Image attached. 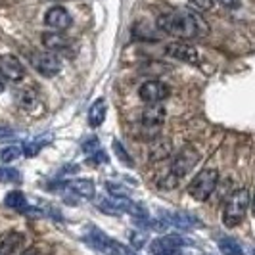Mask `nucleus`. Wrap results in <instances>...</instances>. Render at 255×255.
Listing matches in <instances>:
<instances>
[{"label":"nucleus","instance_id":"nucleus-1","mask_svg":"<svg viewBox=\"0 0 255 255\" xmlns=\"http://www.w3.org/2000/svg\"><path fill=\"white\" fill-rule=\"evenodd\" d=\"M157 29L177 38H202L209 33V25L196 10H173L157 17Z\"/></svg>","mask_w":255,"mask_h":255},{"label":"nucleus","instance_id":"nucleus-2","mask_svg":"<svg viewBox=\"0 0 255 255\" xmlns=\"http://www.w3.org/2000/svg\"><path fill=\"white\" fill-rule=\"evenodd\" d=\"M248 207H250V192L246 188H238V190L232 192L230 198L227 200V204H225V209H223L225 227H229V229L238 227L246 219Z\"/></svg>","mask_w":255,"mask_h":255},{"label":"nucleus","instance_id":"nucleus-3","mask_svg":"<svg viewBox=\"0 0 255 255\" xmlns=\"http://www.w3.org/2000/svg\"><path fill=\"white\" fill-rule=\"evenodd\" d=\"M165 117L167 112L161 104H148L140 115V130L144 132V138H148V140L157 138L163 128Z\"/></svg>","mask_w":255,"mask_h":255},{"label":"nucleus","instance_id":"nucleus-4","mask_svg":"<svg viewBox=\"0 0 255 255\" xmlns=\"http://www.w3.org/2000/svg\"><path fill=\"white\" fill-rule=\"evenodd\" d=\"M219 182V171L217 169H202L192 182L188 184V194L198 202L209 200V196L215 192Z\"/></svg>","mask_w":255,"mask_h":255},{"label":"nucleus","instance_id":"nucleus-5","mask_svg":"<svg viewBox=\"0 0 255 255\" xmlns=\"http://www.w3.org/2000/svg\"><path fill=\"white\" fill-rule=\"evenodd\" d=\"M87 242L104 255H134L123 244L115 242L114 238H110L108 234H104L102 230L94 229V227L87 230Z\"/></svg>","mask_w":255,"mask_h":255},{"label":"nucleus","instance_id":"nucleus-6","mask_svg":"<svg viewBox=\"0 0 255 255\" xmlns=\"http://www.w3.org/2000/svg\"><path fill=\"white\" fill-rule=\"evenodd\" d=\"M198 159H200V153L196 152L192 146H186V148H182V150L173 157V161H171V165H169V173L175 175L177 179H182V177H186L192 169L196 167Z\"/></svg>","mask_w":255,"mask_h":255},{"label":"nucleus","instance_id":"nucleus-7","mask_svg":"<svg viewBox=\"0 0 255 255\" xmlns=\"http://www.w3.org/2000/svg\"><path fill=\"white\" fill-rule=\"evenodd\" d=\"M31 65L44 77H56L62 71V62L52 52H35L31 54Z\"/></svg>","mask_w":255,"mask_h":255},{"label":"nucleus","instance_id":"nucleus-8","mask_svg":"<svg viewBox=\"0 0 255 255\" xmlns=\"http://www.w3.org/2000/svg\"><path fill=\"white\" fill-rule=\"evenodd\" d=\"M165 54L175 58V60H179V62H184V64L190 65H200V62H202L200 52L188 42H171V44L165 46Z\"/></svg>","mask_w":255,"mask_h":255},{"label":"nucleus","instance_id":"nucleus-9","mask_svg":"<svg viewBox=\"0 0 255 255\" xmlns=\"http://www.w3.org/2000/svg\"><path fill=\"white\" fill-rule=\"evenodd\" d=\"M167 94H169V89H167L165 83L161 81H146L138 89V96H140L142 102L146 104H159L161 100H165Z\"/></svg>","mask_w":255,"mask_h":255},{"label":"nucleus","instance_id":"nucleus-10","mask_svg":"<svg viewBox=\"0 0 255 255\" xmlns=\"http://www.w3.org/2000/svg\"><path fill=\"white\" fill-rule=\"evenodd\" d=\"M184 244H186V240H184L182 236L167 234V236H161V238L152 240L150 252H152L153 255H167V254H173V252H179Z\"/></svg>","mask_w":255,"mask_h":255},{"label":"nucleus","instance_id":"nucleus-11","mask_svg":"<svg viewBox=\"0 0 255 255\" xmlns=\"http://www.w3.org/2000/svg\"><path fill=\"white\" fill-rule=\"evenodd\" d=\"M58 186L67 190L69 194H75L79 198H87V200H92L96 196V186L89 179H69L64 182H58Z\"/></svg>","mask_w":255,"mask_h":255},{"label":"nucleus","instance_id":"nucleus-12","mask_svg":"<svg viewBox=\"0 0 255 255\" xmlns=\"http://www.w3.org/2000/svg\"><path fill=\"white\" fill-rule=\"evenodd\" d=\"M0 73L4 79H10L13 83H17L25 77V69L17 58L6 54V56H0Z\"/></svg>","mask_w":255,"mask_h":255},{"label":"nucleus","instance_id":"nucleus-13","mask_svg":"<svg viewBox=\"0 0 255 255\" xmlns=\"http://www.w3.org/2000/svg\"><path fill=\"white\" fill-rule=\"evenodd\" d=\"M44 21L54 31H65V29H69V25H71V15H69V12L65 10L64 6H54V8H50L46 12Z\"/></svg>","mask_w":255,"mask_h":255},{"label":"nucleus","instance_id":"nucleus-14","mask_svg":"<svg viewBox=\"0 0 255 255\" xmlns=\"http://www.w3.org/2000/svg\"><path fill=\"white\" fill-rule=\"evenodd\" d=\"M23 242L19 232H6L0 236V255H13Z\"/></svg>","mask_w":255,"mask_h":255},{"label":"nucleus","instance_id":"nucleus-15","mask_svg":"<svg viewBox=\"0 0 255 255\" xmlns=\"http://www.w3.org/2000/svg\"><path fill=\"white\" fill-rule=\"evenodd\" d=\"M42 44H44L46 50L58 52L69 46V38L64 37L60 31H52V33H44L42 35Z\"/></svg>","mask_w":255,"mask_h":255},{"label":"nucleus","instance_id":"nucleus-16","mask_svg":"<svg viewBox=\"0 0 255 255\" xmlns=\"http://www.w3.org/2000/svg\"><path fill=\"white\" fill-rule=\"evenodd\" d=\"M106 114H108V104L104 98H98L96 102L90 106L89 110V125L90 127H100L106 121Z\"/></svg>","mask_w":255,"mask_h":255},{"label":"nucleus","instance_id":"nucleus-17","mask_svg":"<svg viewBox=\"0 0 255 255\" xmlns=\"http://www.w3.org/2000/svg\"><path fill=\"white\" fill-rule=\"evenodd\" d=\"M54 140V134L52 132H46V134H40L38 138H35L33 142H29L25 144V148H23V153H25L27 157H33V155H37L40 152V148H44L46 144H50Z\"/></svg>","mask_w":255,"mask_h":255},{"label":"nucleus","instance_id":"nucleus-18","mask_svg":"<svg viewBox=\"0 0 255 255\" xmlns=\"http://www.w3.org/2000/svg\"><path fill=\"white\" fill-rule=\"evenodd\" d=\"M4 204H6V207L15 209V211H25L27 209L25 196H23V192H19V190L8 192V194H6V198H4Z\"/></svg>","mask_w":255,"mask_h":255},{"label":"nucleus","instance_id":"nucleus-19","mask_svg":"<svg viewBox=\"0 0 255 255\" xmlns=\"http://www.w3.org/2000/svg\"><path fill=\"white\" fill-rule=\"evenodd\" d=\"M217 246H219V250H221V254L223 255H244L242 246L236 242L234 238H229V236L219 238Z\"/></svg>","mask_w":255,"mask_h":255},{"label":"nucleus","instance_id":"nucleus-20","mask_svg":"<svg viewBox=\"0 0 255 255\" xmlns=\"http://www.w3.org/2000/svg\"><path fill=\"white\" fill-rule=\"evenodd\" d=\"M21 153H23L21 146H6V148L0 150V159H2L4 163H10L13 159H17Z\"/></svg>","mask_w":255,"mask_h":255},{"label":"nucleus","instance_id":"nucleus-21","mask_svg":"<svg viewBox=\"0 0 255 255\" xmlns=\"http://www.w3.org/2000/svg\"><path fill=\"white\" fill-rule=\"evenodd\" d=\"M0 182H21V173L12 167H0Z\"/></svg>","mask_w":255,"mask_h":255},{"label":"nucleus","instance_id":"nucleus-22","mask_svg":"<svg viewBox=\"0 0 255 255\" xmlns=\"http://www.w3.org/2000/svg\"><path fill=\"white\" fill-rule=\"evenodd\" d=\"M114 152H115V155L125 163V165H132V157L127 153V150H125V146L121 144V142H117V140H114Z\"/></svg>","mask_w":255,"mask_h":255},{"label":"nucleus","instance_id":"nucleus-23","mask_svg":"<svg viewBox=\"0 0 255 255\" xmlns=\"http://www.w3.org/2000/svg\"><path fill=\"white\" fill-rule=\"evenodd\" d=\"M15 98H17V104L23 106V108H29L31 104L35 102V94L31 90H17L15 92Z\"/></svg>","mask_w":255,"mask_h":255},{"label":"nucleus","instance_id":"nucleus-24","mask_svg":"<svg viewBox=\"0 0 255 255\" xmlns=\"http://www.w3.org/2000/svg\"><path fill=\"white\" fill-rule=\"evenodd\" d=\"M100 150H102V148H100V142H98V138H96V136H92V138H89V140L83 144V152L89 153L90 157H94V155L100 152Z\"/></svg>","mask_w":255,"mask_h":255},{"label":"nucleus","instance_id":"nucleus-25","mask_svg":"<svg viewBox=\"0 0 255 255\" xmlns=\"http://www.w3.org/2000/svg\"><path fill=\"white\" fill-rule=\"evenodd\" d=\"M190 4H194L198 10H211L213 6V0H188Z\"/></svg>","mask_w":255,"mask_h":255},{"label":"nucleus","instance_id":"nucleus-26","mask_svg":"<svg viewBox=\"0 0 255 255\" xmlns=\"http://www.w3.org/2000/svg\"><path fill=\"white\" fill-rule=\"evenodd\" d=\"M221 6H225V8H229V10H236L238 6H240V0H217Z\"/></svg>","mask_w":255,"mask_h":255},{"label":"nucleus","instance_id":"nucleus-27","mask_svg":"<svg viewBox=\"0 0 255 255\" xmlns=\"http://www.w3.org/2000/svg\"><path fill=\"white\" fill-rule=\"evenodd\" d=\"M4 89H6V85H4V77H2V73H0V92H4Z\"/></svg>","mask_w":255,"mask_h":255},{"label":"nucleus","instance_id":"nucleus-28","mask_svg":"<svg viewBox=\"0 0 255 255\" xmlns=\"http://www.w3.org/2000/svg\"><path fill=\"white\" fill-rule=\"evenodd\" d=\"M21 255H38L37 250H27V252H23Z\"/></svg>","mask_w":255,"mask_h":255},{"label":"nucleus","instance_id":"nucleus-29","mask_svg":"<svg viewBox=\"0 0 255 255\" xmlns=\"http://www.w3.org/2000/svg\"><path fill=\"white\" fill-rule=\"evenodd\" d=\"M252 211H254V215H255V194H254V200H252Z\"/></svg>","mask_w":255,"mask_h":255},{"label":"nucleus","instance_id":"nucleus-30","mask_svg":"<svg viewBox=\"0 0 255 255\" xmlns=\"http://www.w3.org/2000/svg\"><path fill=\"white\" fill-rule=\"evenodd\" d=\"M167 255H184V254H180V250H179V252H173V254H167Z\"/></svg>","mask_w":255,"mask_h":255},{"label":"nucleus","instance_id":"nucleus-31","mask_svg":"<svg viewBox=\"0 0 255 255\" xmlns=\"http://www.w3.org/2000/svg\"><path fill=\"white\" fill-rule=\"evenodd\" d=\"M254 255H255V250H254Z\"/></svg>","mask_w":255,"mask_h":255},{"label":"nucleus","instance_id":"nucleus-32","mask_svg":"<svg viewBox=\"0 0 255 255\" xmlns=\"http://www.w3.org/2000/svg\"><path fill=\"white\" fill-rule=\"evenodd\" d=\"M60 2H62V0H60Z\"/></svg>","mask_w":255,"mask_h":255}]
</instances>
